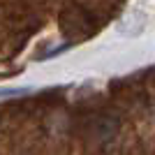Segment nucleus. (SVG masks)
<instances>
[{"label": "nucleus", "mask_w": 155, "mask_h": 155, "mask_svg": "<svg viewBox=\"0 0 155 155\" xmlns=\"http://www.w3.org/2000/svg\"><path fill=\"white\" fill-rule=\"evenodd\" d=\"M28 91L23 88H9V91H0V97H9V95H26Z\"/></svg>", "instance_id": "nucleus-1"}]
</instances>
